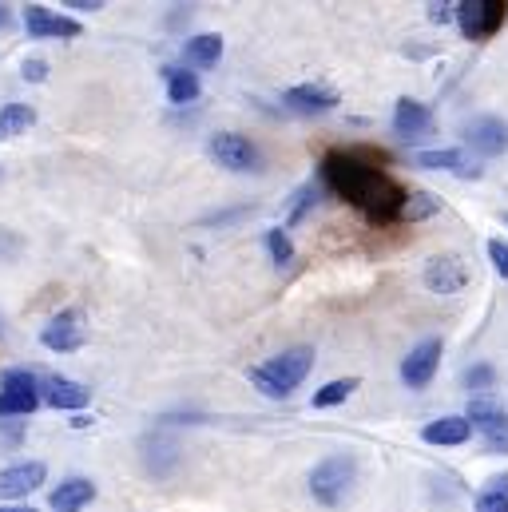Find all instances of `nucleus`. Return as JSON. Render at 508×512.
I'll return each mask as SVG.
<instances>
[{
    "label": "nucleus",
    "instance_id": "1",
    "mask_svg": "<svg viewBox=\"0 0 508 512\" xmlns=\"http://www.w3.org/2000/svg\"><path fill=\"white\" fill-rule=\"evenodd\" d=\"M318 175H322V183L338 199H346L350 207H358L370 223H393V219H401L405 187L393 175H385L381 167L366 163L358 151H326Z\"/></svg>",
    "mask_w": 508,
    "mask_h": 512
},
{
    "label": "nucleus",
    "instance_id": "2",
    "mask_svg": "<svg viewBox=\"0 0 508 512\" xmlns=\"http://www.w3.org/2000/svg\"><path fill=\"white\" fill-rule=\"evenodd\" d=\"M310 370H314V350H310V346H294V350L274 354L266 366H254L251 385L258 389V393L282 401V397H290L298 385L306 382Z\"/></svg>",
    "mask_w": 508,
    "mask_h": 512
},
{
    "label": "nucleus",
    "instance_id": "3",
    "mask_svg": "<svg viewBox=\"0 0 508 512\" xmlns=\"http://www.w3.org/2000/svg\"><path fill=\"white\" fill-rule=\"evenodd\" d=\"M358 489V461L350 453H330L314 465L310 473V497L322 505V509H342L350 505Z\"/></svg>",
    "mask_w": 508,
    "mask_h": 512
},
{
    "label": "nucleus",
    "instance_id": "4",
    "mask_svg": "<svg viewBox=\"0 0 508 512\" xmlns=\"http://www.w3.org/2000/svg\"><path fill=\"white\" fill-rule=\"evenodd\" d=\"M469 429L485 433V449L489 453H508V409L497 405L493 393H477L469 401V413H465Z\"/></svg>",
    "mask_w": 508,
    "mask_h": 512
},
{
    "label": "nucleus",
    "instance_id": "5",
    "mask_svg": "<svg viewBox=\"0 0 508 512\" xmlns=\"http://www.w3.org/2000/svg\"><path fill=\"white\" fill-rule=\"evenodd\" d=\"M505 12V0H461V4H453V20H457L465 40H489L505 24Z\"/></svg>",
    "mask_w": 508,
    "mask_h": 512
},
{
    "label": "nucleus",
    "instance_id": "6",
    "mask_svg": "<svg viewBox=\"0 0 508 512\" xmlns=\"http://www.w3.org/2000/svg\"><path fill=\"white\" fill-rule=\"evenodd\" d=\"M40 405V382L28 370L0 374V417H28Z\"/></svg>",
    "mask_w": 508,
    "mask_h": 512
},
{
    "label": "nucleus",
    "instance_id": "7",
    "mask_svg": "<svg viewBox=\"0 0 508 512\" xmlns=\"http://www.w3.org/2000/svg\"><path fill=\"white\" fill-rule=\"evenodd\" d=\"M84 314L80 310H60L44 330H40V342H44V350H52V354H72V350H80L84 346Z\"/></svg>",
    "mask_w": 508,
    "mask_h": 512
},
{
    "label": "nucleus",
    "instance_id": "8",
    "mask_svg": "<svg viewBox=\"0 0 508 512\" xmlns=\"http://www.w3.org/2000/svg\"><path fill=\"white\" fill-rule=\"evenodd\" d=\"M211 155L227 171H258V147L247 135H239V131H219L211 139Z\"/></svg>",
    "mask_w": 508,
    "mask_h": 512
},
{
    "label": "nucleus",
    "instance_id": "9",
    "mask_svg": "<svg viewBox=\"0 0 508 512\" xmlns=\"http://www.w3.org/2000/svg\"><path fill=\"white\" fill-rule=\"evenodd\" d=\"M24 28H28L32 40H48V36H56V40H76V36H80V20L60 16V12L44 8V4H28V8H24Z\"/></svg>",
    "mask_w": 508,
    "mask_h": 512
},
{
    "label": "nucleus",
    "instance_id": "10",
    "mask_svg": "<svg viewBox=\"0 0 508 512\" xmlns=\"http://www.w3.org/2000/svg\"><path fill=\"white\" fill-rule=\"evenodd\" d=\"M437 366H441V342H437V338H429V342L413 346V350H409V358L401 362V382L409 385V389H425V385L433 382Z\"/></svg>",
    "mask_w": 508,
    "mask_h": 512
},
{
    "label": "nucleus",
    "instance_id": "11",
    "mask_svg": "<svg viewBox=\"0 0 508 512\" xmlns=\"http://www.w3.org/2000/svg\"><path fill=\"white\" fill-rule=\"evenodd\" d=\"M44 477H48L44 461H24V465L4 469V473H0V501H20V497L36 493V489L44 485Z\"/></svg>",
    "mask_w": 508,
    "mask_h": 512
},
{
    "label": "nucleus",
    "instance_id": "12",
    "mask_svg": "<svg viewBox=\"0 0 508 512\" xmlns=\"http://www.w3.org/2000/svg\"><path fill=\"white\" fill-rule=\"evenodd\" d=\"M465 282H469V274H465V262L453 255H437L429 258V266H425V286L433 290V294H457V290H465Z\"/></svg>",
    "mask_w": 508,
    "mask_h": 512
},
{
    "label": "nucleus",
    "instance_id": "13",
    "mask_svg": "<svg viewBox=\"0 0 508 512\" xmlns=\"http://www.w3.org/2000/svg\"><path fill=\"white\" fill-rule=\"evenodd\" d=\"M465 139H469V147L481 151V155H505L508 124L505 120H497V116H481V120H473V124L465 128Z\"/></svg>",
    "mask_w": 508,
    "mask_h": 512
},
{
    "label": "nucleus",
    "instance_id": "14",
    "mask_svg": "<svg viewBox=\"0 0 508 512\" xmlns=\"http://www.w3.org/2000/svg\"><path fill=\"white\" fill-rule=\"evenodd\" d=\"M282 104L294 108V112H302V116L334 112V108H338V92L326 88V84H298V88H290V92L282 96Z\"/></svg>",
    "mask_w": 508,
    "mask_h": 512
},
{
    "label": "nucleus",
    "instance_id": "15",
    "mask_svg": "<svg viewBox=\"0 0 508 512\" xmlns=\"http://www.w3.org/2000/svg\"><path fill=\"white\" fill-rule=\"evenodd\" d=\"M413 163H417V167H425V171H453V175H461V179H477V175H481V167H477V163L469 159V151H461V147L421 151Z\"/></svg>",
    "mask_w": 508,
    "mask_h": 512
},
{
    "label": "nucleus",
    "instance_id": "16",
    "mask_svg": "<svg viewBox=\"0 0 508 512\" xmlns=\"http://www.w3.org/2000/svg\"><path fill=\"white\" fill-rule=\"evenodd\" d=\"M92 501H96V485H92L88 477H68V481H60V485L52 489L48 509L52 512H80V509H88Z\"/></svg>",
    "mask_w": 508,
    "mask_h": 512
},
{
    "label": "nucleus",
    "instance_id": "17",
    "mask_svg": "<svg viewBox=\"0 0 508 512\" xmlns=\"http://www.w3.org/2000/svg\"><path fill=\"white\" fill-rule=\"evenodd\" d=\"M40 397L52 405V409H84L92 401V389L72 378H44L40 382Z\"/></svg>",
    "mask_w": 508,
    "mask_h": 512
},
{
    "label": "nucleus",
    "instance_id": "18",
    "mask_svg": "<svg viewBox=\"0 0 508 512\" xmlns=\"http://www.w3.org/2000/svg\"><path fill=\"white\" fill-rule=\"evenodd\" d=\"M429 124H433V116H429V108H425L421 100H397V108H393V131H397L401 139L425 135Z\"/></svg>",
    "mask_w": 508,
    "mask_h": 512
},
{
    "label": "nucleus",
    "instance_id": "19",
    "mask_svg": "<svg viewBox=\"0 0 508 512\" xmlns=\"http://www.w3.org/2000/svg\"><path fill=\"white\" fill-rule=\"evenodd\" d=\"M421 437L429 441V445H465L469 437H473V429H469V421L465 417H437V421H429L425 429H421Z\"/></svg>",
    "mask_w": 508,
    "mask_h": 512
},
{
    "label": "nucleus",
    "instance_id": "20",
    "mask_svg": "<svg viewBox=\"0 0 508 512\" xmlns=\"http://www.w3.org/2000/svg\"><path fill=\"white\" fill-rule=\"evenodd\" d=\"M219 56H223V40H219L215 32H199V36H191V40L183 44V60H187L191 68H215Z\"/></svg>",
    "mask_w": 508,
    "mask_h": 512
},
{
    "label": "nucleus",
    "instance_id": "21",
    "mask_svg": "<svg viewBox=\"0 0 508 512\" xmlns=\"http://www.w3.org/2000/svg\"><path fill=\"white\" fill-rule=\"evenodd\" d=\"M167 76V100L171 104H195L199 100V76L187 68H163Z\"/></svg>",
    "mask_w": 508,
    "mask_h": 512
},
{
    "label": "nucleus",
    "instance_id": "22",
    "mask_svg": "<svg viewBox=\"0 0 508 512\" xmlns=\"http://www.w3.org/2000/svg\"><path fill=\"white\" fill-rule=\"evenodd\" d=\"M36 124V112L28 104H4L0 108V139H16Z\"/></svg>",
    "mask_w": 508,
    "mask_h": 512
},
{
    "label": "nucleus",
    "instance_id": "23",
    "mask_svg": "<svg viewBox=\"0 0 508 512\" xmlns=\"http://www.w3.org/2000/svg\"><path fill=\"white\" fill-rule=\"evenodd\" d=\"M441 211V199L429 195V191H405V207H401V219L409 223H421V219H433Z\"/></svg>",
    "mask_w": 508,
    "mask_h": 512
},
{
    "label": "nucleus",
    "instance_id": "24",
    "mask_svg": "<svg viewBox=\"0 0 508 512\" xmlns=\"http://www.w3.org/2000/svg\"><path fill=\"white\" fill-rule=\"evenodd\" d=\"M358 378H338V382H330V385H322L318 393H314V409H330V405H342L354 389H358Z\"/></svg>",
    "mask_w": 508,
    "mask_h": 512
},
{
    "label": "nucleus",
    "instance_id": "25",
    "mask_svg": "<svg viewBox=\"0 0 508 512\" xmlns=\"http://www.w3.org/2000/svg\"><path fill=\"white\" fill-rule=\"evenodd\" d=\"M266 251H270V258H274L278 266H286V262L294 258V243H290V235H286L282 227H274V231H266Z\"/></svg>",
    "mask_w": 508,
    "mask_h": 512
},
{
    "label": "nucleus",
    "instance_id": "26",
    "mask_svg": "<svg viewBox=\"0 0 508 512\" xmlns=\"http://www.w3.org/2000/svg\"><path fill=\"white\" fill-rule=\"evenodd\" d=\"M465 382H469V389H477V393H493V385H497V370L493 366H473L469 374H465Z\"/></svg>",
    "mask_w": 508,
    "mask_h": 512
},
{
    "label": "nucleus",
    "instance_id": "27",
    "mask_svg": "<svg viewBox=\"0 0 508 512\" xmlns=\"http://www.w3.org/2000/svg\"><path fill=\"white\" fill-rule=\"evenodd\" d=\"M489 258H493L497 274L508 282V239H493V243H489Z\"/></svg>",
    "mask_w": 508,
    "mask_h": 512
},
{
    "label": "nucleus",
    "instance_id": "28",
    "mask_svg": "<svg viewBox=\"0 0 508 512\" xmlns=\"http://www.w3.org/2000/svg\"><path fill=\"white\" fill-rule=\"evenodd\" d=\"M20 72H24V80H32V84H40V80H48V64H44L40 56H32V60H24V64H20Z\"/></svg>",
    "mask_w": 508,
    "mask_h": 512
},
{
    "label": "nucleus",
    "instance_id": "29",
    "mask_svg": "<svg viewBox=\"0 0 508 512\" xmlns=\"http://www.w3.org/2000/svg\"><path fill=\"white\" fill-rule=\"evenodd\" d=\"M477 512H508V501L497 493H481L477 497Z\"/></svg>",
    "mask_w": 508,
    "mask_h": 512
},
{
    "label": "nucleus",
    "instance_id": "30",
    "mask_svg": "<svg viewBox=\"0 0 508 512\" xmlns=\"http://www.w3.org/2000/svg\"><path fill=\"white\" fill-rule=\"evenodd\" d=\"M294 199H298V203H294V211H290V223H298V219L306 215V207L314 203V187H302V191H298Z\"/></svg>",
    "mask_w": 508,
    "mask_h": 512
},
{
    "label": "nucleus",
    "instance_id": "31",
    "mask_svg": "<svg viewBox=\"0 0 508 512\" xmlns=\"http://www.w3.org/2000/svg\"><path fill=\"white\" fill-rule=\"evenodd\" d=\"M429 20L433 24H449L453 20V4H429Z\"/></svg>",
    "mask_w": 508,
    "mask_h": 512
},
{
    "label": "nucleus",
    "instance_id": "32",
    "mask_svg": "<svg viewBox=\"0 0 508 512\" xmlns=\"http://www.w3.org/2000/svg\"><path fill=\"white\" fill-rule=\"evenodd\" d=\"M489 493H497V497H505L508 501V473H501V477L489 481Z\"/></svg>",
    "mask_w": 508,
    "mask_h": 512
},
{
    "label": "nucleus",
    "instance_id": "33",
    "mask_svg": "<svg viewBox=\"0 0 508 512\" xmlns=\"http://www.w3.org/2000/svg\"><path fill=\"white\" fill-rule=\"evenodd\" d=\"M8 20H12V16H8V8L0 4V28H8Z\"/></svg>",
    "mask_w": 508,
    "mask_h": 512
},
{
    "label": "nucleus",
    "instance_id": "34",
    "mask_svg": "<svg viewBox=\"0 0 508 512\" xmlns=\"http://www.w3.org/2000/svg\"><path fill=\"white\" fill-rule=\"evenodd\" d=\"M0 512H36V509H20V505H4Z\"/></svg>",
    "mask_w": 508,
    "mask_h": 512
},
{
    "label": "nucleus",
    "instance_id": "35",
    "mask_svg": "<svg viewBox=\"0 0 508 512\" xmlns=\"http://www.w3.org/2000/svg\"><path fill=\"white\" fill-rule=\"evenodd\" d=\"M505 223H508V215H505Z\"/></svg>",
    "mask_w": 508,
    "mask_h": 512
}]
</instances>
